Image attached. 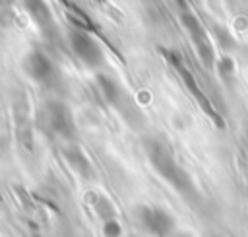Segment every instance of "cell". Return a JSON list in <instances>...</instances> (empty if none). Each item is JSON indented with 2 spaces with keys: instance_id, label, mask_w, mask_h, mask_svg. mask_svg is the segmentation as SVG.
<instances>
[{
  "instance_id": "6da1fadb",
  "label": "cell",
  "mask_w": 248,
  "mask_h": 237,
  "mask_svg": "<svg viewBox=\"0 0 248 237\" xmlns=\"http://www.w3.org/2000/svg\"><path fill=\"white\" fill-rule=\"evenodd\" d=\"M143 146H145V153H147L151 165L155 167V171H157L172 188H176V190H178L180 194H184V196L196 194V186H194L190 175L178 165V161H176V157H174V153H172V148H170L165 140L151 136V138L145 140Z\"/></svg>"
},
{
  "instance_id": "9c48e42d",
  "label": "cell",
  "mask_w": 248,
  "mask_h": 237,
  "mask_svg": "<svg viewBox=\"0 0 248 237\" xmlns=\"http://www.w3.org/2000/svg\"><path fill=\"white\" fill-rule=\"evenodd\" d=\"M23 6L25 10L29 12V16L33 17V21L41 27V31L45 35H50L54 33L56 25H54V19H52V14L46 6L45 0H23Z\"/></svg>"
},
{
  "instance_id": "5bb4252c",
  "label": "cell",
  "mask_w": 248,
  "mask_h": 237,
  "mask_svg": "<svg viewBox=\"0 0 248 237\" xmlns=\"http://www.w3.org/2000/svg\"><path fill=\"white\" fill-rule=\"evenodd\" d=\"M213 29H215V35H219V41H221V45H223L225 49H231V47H234V41H232V39H227L229 35H227V31H225L223 27H217V25H215Z\"/></svg>"
},
{
  "instance_id": "30bf717a",
  "label": "cell",
  "mask_w": 248,
  "mask_h": 237,
  "mask_svg": "<svg viewBox=\"0 0 248 237\" xmlns=\"http://www.w3.org/2000/svg\"><path fill=\"white\" fill-rule=\"evenodd\" d=\"M64 157H66V161L70 163V167H72L78 175H81L83 179H93V177H95L93 165H91L89 157L83 153V150H81L79 146L70 144V146L64 150Z\"/></svg>"
},
{
  "instance_id": "7a4b0ae2",
  "label": "cell",
  "mask_w": 248,
  "mask_h": 237,
  "mask_svg": "<svg viewBox=\"0 0 248 237\" xmlns=\"http://www.w3.org/2000/svg\"><path fill=\"white\" fill-rule=\"evenodd\" d=\"M136 223L151 237H170L174 231V218L161 206H138Z\"/></svg>"
},
{
  "instance_id": "4fadbf2b",
  "label": "cell",
  "mask_w": 248,
  "mask_h": 237,
  "mask_svg": "<svg viewBox=\"0 0 248 237\" xmlns=\"http://www.w3.org/2000/svg\"><path fill=\"white\" fill-rule=\"evenodd\" d=\"M103 233H105V237H120L122 235V227L116 221V218L103 221Z\"/></svg>"
},
{
  "instance_id": "277c9868",
  "label": "cell",
  "mask_w": 248,
  "mask_h": 237,
  "mask_svg": "<svg viewBox=\"0 0 248 237\" xmlns=\"http://www.w3.org/2000/svg\"><path fill=\"white\" fill-rule=\"evenodd\" d=\"M43 120H45V126L52 134H56L64 140L76 138V124H74L72 113L62 101H48L43 111Z\"/></svg>"
},
{
  "instance_id": "52a82bcc",
  "label": "cell",
  "mask_w": 248,
  "mask_h": 237,
  "mask_svg": "<svg viewBox=\"0 0 248 237\" xmlns=\"http://www.w3.org/2000/svg\"><path fill=\"white\" fill-rule=\"evenodd\" d=\"M23 68L25 72L39 84L43 85H52L58 78V72H56V66L52 64V60L41 52V51H31L25 60H23Z\"/></svg>"
},
{
  "instance_id": "3957f363",
  "label": "cell",
  "mask_w": 248,
  "mask_h": 237,
  "mask_svg": "<svg viewBox=\"0 0 248 237\" xmlns=\"http://www.w3.org/2000/svg\"><path fill=\"white\" fill-rule=\"evenodd\" d=\"M167 54V58H169V62L174 66V70L178 72V76H180V80H182V84L188 87V91L192 93V97L198 101V105L203 109V113L213 120V124H217L219 128H223L225 126V122H223V118H221V115L217 113V109L211 105V101L205 97V93L200 89V85H198V82H196V78L192 76V72L184 66V62L180 60V56H176L174 52H165Z\"/></svg>"
},
{
  "instance_id": "5b68a950",
  "label": "cell",
  "mask_w": 248,
  "mask_h": 237,
  "mask_svg": "<svg viewBox=\"0 0 248 237\" xmlns=\"http://www.w3.org/2000/svg\"><path fill=\"white\" fill-rule=\"evenodd\" d=\"M180 21L186 27V31H188V35H190V39H192V43H194V47H196L198 56L202 58V62L207 68H213V64H215V51H213V45H211L205 29L202 25V21L194 14H190V12H182Z\"/></svg>"
},
{
  "instance_id": "7c38bea8",
  "label": "cell",
  "mask_w": 248,
  "mask_h": 237,
  "mask_svg": "<svg viewBox=\"0 0 248 237\" xmlns=\"http://www.w3.org/2000/svg\"><path fill=\"white\" fill-rule=\"evenodd\" d=\"M217 72L219 76L225 80V82H231L232 76H234V60L231 56H223L219 62H217Z\"/></svg>"
},
{
  "instance_id": "8fae6325",
  "label": "cell",
  "mask_w": 248,
  "mask_h": 237,
  "mask_svg": "<svg viewBox=\"0 0 248 237\" xmlns=\"http://www.w3.org/2000/svg\"><path fill=\"white\" fill-rule=\"evenodd\" d=\"M93 208H95L97 216H101L103 221L116 218V210H114L112 202H110L108 198H105V196H95V200H93Z\"/></svg>"
},
{
  "instance_id": "ba28073f",
  "label": "cell",
  "mask_w": 248,
  "mask_h": 237,
  "mask_svg": "<svg viewBox=\"0 0 248 237\" xmlns=\"http://www.w3.org/2000/svg\"><path fill=\"white\" fill-rule=\"evenodd\" d=\"M97 84H99V89L103 93V97L116 109H124L128 105V97H126V91L124 87L110 76L107 74H97Z\"/></svg>"
},
{
  "instance_id": "8992f818",
  "label": "cell",
  "mask_w": 248,
  "mask_h": 237,
  "mask_svg": "<svg viewBox=\"0 0 248 237\" xmlns=\"http://www.w3.org/2000/svg\"><path fill=\"white\" fill-rule=\"evenodd\" d=\"M70 47L74 54L89 68H99L105 62V54L101 45L85 31L81 29H72L70 31Z\"/></svg>"
}]
</instances>
